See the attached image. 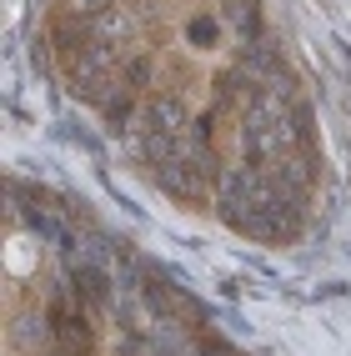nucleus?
<instances>
[{"label": "nucleus", "instance_id": "nucleus-1", "mask_svg": "<svg viewBox=\"0 0 351 356\" xmlns=\"http://www.w3.org/2000/svg\"><path fill=\"white\" fill-rule=\"evenodd\" d=\"M216 211L231 231L276 246V241H296L301 216H307V196H296L291 186L251 171V165H236V171H221L216 181Z\"/></svg>", "mask_w": 351, "mask_h": 356}, {"label": "nucleus", "instance_id": "nucleus-2", "mask_svg": "<svg viewBox=\"0 0 351 356\" xmlns=\"http://www.w3.org/2000/svg\"><path fill=\"white\" fill-rule=\"evenodd\" d=\"M51 346L56 356H90V326L81 316V301H51Z\"/></svg>", "mask_w": 351, "mask_h": 356}, {"label": "nucleus", "instance_id": "nucleus-3", "mask_svg": "<svg viewBox=\"0 0 351 356\" xmlns=\"http://www.w3.org/2000/svg\"><path fill=\"white\" fill-rule=\"evenodd\" d=\"M221 31H216V20H191V40H201V45H211Z\"/></svg>", "mask_w": 351, "mask_h": 356}, {"label": "nucleus", "instance_id": "nucleus-4", "mask_svg": "<svg viewBox=\"0 0 351 356\" xmlns=\"http://www.w3.org/2000/svg\"><path fill=\"white\" fill-rule=\"evenodd\" d=\"M201 356H236V351H226V346H216V341H211V346H201Z\"/></svg>", "mask_w": 351, "mask_h": 356}]
</instances>
